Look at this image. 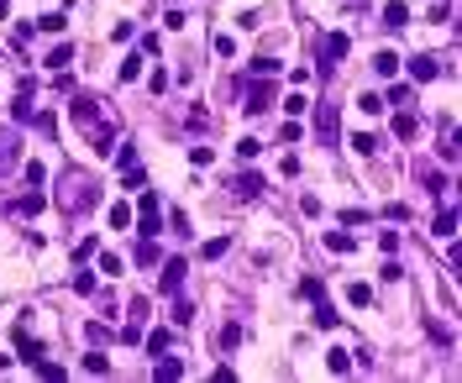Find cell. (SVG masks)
<instances>
[{
  "instance_id": "obj_30",
  "label": "cell",
  "mask_w": 462,
  "mask_h": 383,
  "mask_svg": "<svg viewBox=\"0 0 462 383\" xmlns=\"http://www.w3.org/2000/svg\"><path fill=\"white\" fill-rule=\"evenodd\" d=\"M63 63H74V48H69V42H58V48L48 53V69H63Z\"/></svg>"
},
{
  "instance_id": "obj_33",
  "label": "cell",
  "mask_w": 462,
  "mask_h": 383,
  "mask_svg": "<svg viewBox=\"0 0 462 383\" xmlns=\"http://www.w3.org/2000/svg\"><path fill=\"white\" fill-rule=\"evenodd\" d=\"M347 305H373V289H368V284H352V289H347Z\"/></svg>"
},
{
  "instance_id": "obj_13",
  "label": "cell",
  "mask_w": 462,
  "mask_h": 383,
  "mask_svg": "<svg viewBox=\"0 0 462 383\" xmlns=\"http://www.w3.org/2000/svg\"><path fill=\"white\" fill-rule=\"evenodd\" d=\"M231 189H237V200H258V194H263V173H242Z\"/></svg>"
},
{
  "instance_id": "obj_40",
  "label": "cell",
  "mask_w": 462,
  "mask_h": 383,
  "mask_svg": "<svg viewBox=\"0 0 462 383\" xmlns=\"http://www.w3.org/2000/svg\"><path fill=\"white\" fill-rule=\"evenodd\" d=\"M26 184H48V163H26Z\"/></svg>"
},
{
  "instance_id": "obj_21",
  "label": "cell",
  "mask_w": 462,
  "mask_h": 383,
  "mask_svg": "<svg viewBox=\"0 0 462 383\" xmlns=\"http://www.w3.org/2000/svg\"><path fill=\"white\" fill-rule=\"evenodd\" d=\"M131 226V205L121 200V205H110V231H126Z\"/></svg>"
},
{
  "instance_id": "obj_4",
  "label": "cell",
  "mask_w": 462,
  "mask_h": 383,
  "mask_svg": "<svg viewBox=\"0 0 462 383\" xmlns=\"http://www.w3.org/2000/svg\"><path fill=\"white\" fill-rule=\"evenodd\" d=\"M74 121H79L84 132H90V126H100V100H95V95H74Z\"/></svg>"
},
{
  "instance_id": "obj_8",
  "label": "cell",
  "mask_w": 462,
  "mask_h": 383,
  "mask_svg": "<svg viewBox=\"0 0 462 383\" xmlns=\"http://www.w3.org/2000/svg\"><path fill=\"white\" fill-rule=\"evenodd\" d=\"M436 74H441V63L431 58V53H420V58H410V79H415V84H431V79H436Z\"/></svg>"
},
{
  "instance_id": "obj_39",
  "label": "cell",
  "mask_w": 462,
  "mask_h": 383,
  "mask_svg": "<svg viewBox=\"0 0 462 383\" xmlns=\"http://www.w3.org/2000/svg\"><path fill=\"white\" fill-rule=\"evenodd\" d=\"M284 110H289V116H305V110H310V100H305V95H299V90H295V95L284 100Z\"/></svg>"
},
{
  "instance_id": "obj_43",
  "label": "cell",
  "mask_w": 462,
  "mask_h": 383,
  "mask_svg": "<svg viewBox=\"0 0 462 383\" xmlns=\"http://www.w3.org/2000/svg\"><path fill=\"white\" fill-rule=\"evenodd\" d=\"M389 105H410V84H394V90H389Z\"/></svg>"
},
{
  "instance_id": "obj_15",
  "label": "cell",
  "mask_w": 462,
  "mask_h": 383,
  "mask_svg": "<svg viewBox=\"0 0 462 383\" xmlns=\"http://www.w3.org/2000/svg\"><path fill=\"white\" fill-rule=\"evenodd\" d=\"M431 237H447V241L457 237V210H441V216L431 221Z\"/></svg>"
},
{
  "instance_id": "obj_28",
  "label": "cell",
  "mask_w": 462,
  "mask_h": 383,
  "mask_svg": "<svg viewBox=\"0 0 462 383\" xmlns=\"http://www.w3.org/2000/svg\"><path fill=\"white\" fill-rule=\"evenodd\" d=\"M11 116H16V121H32V95H22V90H16V100H11Z\"/></svg>"
},
{
  "instance_id": "obj_29",
  "label": "cell",
  "mask_w": 462,
  "mask_h": 383,
  "mask_svg": "<svg viewBox=\"0 0 462 383\" xmlns=\"http://www.w3.org/2000/svg\"><path fill=\"white\" fill-rule=\"evenodd\" d=\"M326 247H331V252H352V247H357V241H352V237H347V231H326Z\"/></svg>"
},
{
  "instance_id": "obj_37",
  "label": "cell",
  "mask_w": 462,
  "mask_h": 383,
  "mask_svg": "<svg viewBox=\"0 0 462 383\" xmlns=\"http://www.w3.org/2000/svg\"><path fill=\"white\" fill-rule=\"evenodd\" d=\"M357 105H363V116H383V95H363Z\"/></svg>"
},
{
  "instance_id": "obj_34",
  "label": "cell",
  "mask_w": 462,
  "mask_h": 383,
  "mask_svg": "<svg viewBox=\"0 0 462 383\" xmlns=\"http://www.w3.org/2000/svg\"><path fill=\"white\" fill-rule=\"evenodd\" d=\"M168 341H174L168 331H153V336H147V352H153V357H163V352H168Z\"/></svg>"
},
{
  "instance_id": "obj_5",
  "label": "cell",
  "mask_w": 462,
  "mask_h": 383,
  "mask_svg": "<svg viewBox=\"0 0 462 383\" xmlns=\"http://www.w3.org/2000/svg\"><path fill=\"white\" fill-rule=\"evenodd\" d=\"M268 105H273V84H252L247 95H242V110H247V116H263Z\"/></svg>"
},
{
  "instance_id": "obj_25",
  "label": "cell",
  "mask_w": 462,
  "mask_h": 383,
  "mask_svg": "<svg viewBox=\"0 0 462 383\" xmlns=\"http://www.w3.org/2000/svg\"><path fill=\"white\" fill-rule=\"evenodd\" d=\"M121 179H126V189H142L147 173H142V163H126V168H121Z\"/></svg>"
},
{
  "instance_id": "obj_18",
  "label": "cell",
  "mask_w": 462,
  "mask_h": 383,
  "mask_svg": "<svg viewBox=\"0 0 462 383\" xmlns=\"http://www.w3.org/2000/svg\"><path fill=\"white\" fill-rule=\"evenodd\" d=\"M420 184H426V194H447V173L441 168H420Z\"/></svg>"
},
{
  "instance_id": "obj_24",
  "label": "cell",
  "mask_w": 462,
  "mask_h": 383,
  "mask_svg": "<svg viewBox=\"0 0 462 383\" xmlns=\"http://www.w3.org/2000/svg\"><path fill=\"white\" fill-rule=\"evenodd\" d=\"M32 121H37V132H42V137L58 132V116H53V110H32Z\"/></svg>"
},
{
  "instance_id": "obj_41",
  "label": "cell",
  "mask_w": 462,
  "mask_h": 383,
  "mask_svg": "<svg viewBox=\"0 0 462 383\" xmlns=\"http://www.w3.org/2000/svg\"><path fill=\"white\" fill-rule=\"evenodd\" d=\"M95 257H100V273H121V257H116V252H95Z\"/></svg>"
},
{
  "instance_id": "obj_47",
  "label": "cell",
  "mask_w": 462,
  "mask_h": 383,
  "mask_svg": "<svg viewBox=\"0 0 462 383\" xmlns=\"http://www.w3.org/2000/svg\"><path fill=\"white\" fill-rule=\"evenodd\" d=\"M6 368H11V357H6V352H0V373H6Z\"/></svg>"
},
{
  "instance_id": "obj_27",
  "label": "cell",
  "mask_w": 462,
  "mask_h": 383,
  "mask_svg": "<svg viewBox=\"0 0 462 383\" xmlns=\"http://www.w3.org/2000/svg\"><path fill=\"white\" fill-rule=\"evenodd\" d=\"M237 341H242V325H237V321L221 325V352H237Z\"/></svg>"
},
{
  "instance_id": "obj_38",
  "label": "cell",
  "mask_w": 462,
  "mask_h": 383,
  "mask_svg": "<svg viewBox=\"0 0 462 383\" xmlns=\"http://www.w3.org/2000/svg\"><path fill=\"white\" fill-rule=\"evenodd\" d=\"M190 321H195V305L179 300V305H174V325H190Z\"/></svg>"
},
{
  "instance_id": "obj_44",
  "label": "cell",
  "mask_w": 462,
  "mask_h": 383,
  "mask_svg": "<svg viewBox=\"0 0 462 383\" xmlns=\"http://www.w3.org/2000/svg\"><path fill=\"white\" fill-rule=\"evenodd\" d=\"M399 278H404V268H399V263L389 257V263H383V284H399Z\"/></svg>"
},
{
  "instance_id": "obj_17",
  "label": "cell",
  "mask_w": 462,
  "mask_h": 383,
  "mask_svg": "<svg viewBox=\"0 0 462 383\" xmlns=\"http://www.w3.org/2000/svg\"><path fill=\"white\" fill-rule=\"evenodd\" d=\"M22 163V142L16 137H0V168H16Z\"/></svg>"
},
{
  "instance_id": "obj_7",
  "label": "cell",
  "mask_w": 462,
  "mask_h": 383,
  "mask_svg": "<svg viewBox=\"0 0 462 383\" xmlns=\"http://www.w3.org/2000/svg\"><path fill=\"white\" fill-rule=\"evenodd\" d=\"M394 137H399V142H410V137H420V116H415V110H394Z\"/></svg>"
},
{
  "instance_id": "obj_26",
  "label": "cell",
  "mask_w": 462,
  "mask_h": 383,
  "mask_svg": "<svg viewBox=\"0 0 462 383\" xmlns=\"http://www.w3.org/2000/svg\"><path fill=\"white\" fill-rule=\"evenodd\" d=\"M116 74H121V84H131V79H142V58H137V53H131V58L121 63Z\"/></svg>"
},
{
  "instance_id": "obj_22",
  "label": "cell",
  "mask_w": 462,
  "mask_h": 383,
  "mask_svg": "<svg viewBox=\"0 0 462 383\" xmlns=\"http://www.w3.org/2000/svg\"><path fill=\"white\" fill-rule=\"evenodd\" d=\"M79 368H84V373H95V378H106V373H110V362L100 357V352H84V362H79Z\"/></svg>"
},
{
  "instance_id": "obj_31",
  "label": "cell",
  "mask_w": 462,
  "mask_h": 383,
  "mask_svg": "<svg viewBox=\"0 0 462 383\" xmlns=\"http://www.w3.org/2000/svg\"><path fill=\"white\" fill-rule=\"evenodd\" d=\"M95 252H100V237H84L79 247H74V257H79V263H90V257H95Z\"/></svg>"
},
{
  "instance_id": "obj_32",
  "label": "cell",
  "mask_w": 462,
  "mask_h": 383,
  "mask_svg": "<svg viewBox=\"0 0 462 383\" xmlns=\"http://www.w3.org/2000/svg\"><path fill=\"white\" fill-rule=\"evenodd\" d=\"M352 153H363V158H373V153H379V137H352Z\"/></svg>"
},
{
  "instance_id": "obj_23",
  "label": "cell",
  "mask_w": 462,
  "mask_h": 383,
  "mask_svg": "<svg viewBox=\"0 0 462 383\" xmlns=\"http://www.w3.org/2000/svg\"><path fill=\"white\" fill-rule=\"evenodd\" d=\"M299 300H310V305H315V300H326V289H320V278H299Z\"/></svg>"
},
{
  "instance_id": "obj_11",
  "label": "cell",
  "mask_w": 462,
  "mask_h": 383,
  "mask_svg": "<svg viewBox=\"0 0 462 383\" xmlns=\"http://www.w3.org/2000/svg\"><path fill=\"white\" fill-rule=\"evenodd\" d=\"M383 26H394V32L410 26V6H404V0H389V6H383Z\"/></svg>"
},
{
  "instance_id": "obj_35",
  "label": "cell",
  "mask_w": 462,
  "mask_h": 383,
  "mask_svg": "<svg viewBox=\"0 0 462 383\" xmlns=\"http://www.w3.org/2000/svg\"><path fill=\"white\" fill-rule=\"evenodd\" d=\"M226 252H231V237H215V241H205V257H211V263H215V257H226Z\"/></svg>"
},
{
  "instance_id": "obj_20",
  "label": "cell",
  "mask_w": 462,
  "mask_h": 383,
  "mask_svg": "<svg viewBox=\"0 0 462 383\" xmlns=\"http://www.w3.org/2000/svg\"><path fill=\"white\" fill-rule=\"evenodd\" d=\"M37 26H42L48 37H63V32H69V16H63V11H53V16H42Z\"/></svg>"
},
{
  "instance_id": "obj_14",
  "label": "cell",
  "mask_w": 462,
  "mask_h": 383,
  "mask_svg": "<svg viewBox=\"0 0 462 383\" xmlns=\"http://www.w3.org/2000/svg\"><path fill=\"white\" fill-rule=\"evenodd\" d=\"M153 378H158V383H179V378H184V362H179V357H163V362L153 368Z\"/></svg>"
},
{
  "instance_id": "obj_2",
  "label": "cell",
  "mask_w": 462,
  "mask_h": 383,
  "mask_svg": "<svg viewBox=\"0 0 462 383\" xmlns=\"http://www.w3.org/2000/svg\"><path fill=\"white\" fill-rule=\"evenodd\" d=\"M347 32H331L326 42H320V79H331V69H336V58H347Z\"/></svg>"
},
{
  "instance_id": "obj_9",
  "label": "cell",
  "mask_w": 462,
  "mask_h": 383,
  "mask_svg": "<svg viewBox=\"0 0 462 383\" xmlns=\"http://www.w3.org/2000/svg\"><path fill=\"white\" fill-rule=\"evenodd\" d=\"M16 352H22L26 362H42V341H37V336L26 331V325H16Z\"/></svg>"
},
{
  "instance_id": "obj_45",
  "label": "cell",
  "mask_w": 462,
  "mask_h": 383,
  "mask_svg": "<svg viewBox=\"0 0 462 383\" xmlns=\"http://www.w3.org/2000/svg\"><path fill=\"white\" fill-rule=\"evenodd\" d=\"M237 158H258V137H242V142H237Z\"/></svg>"
},
{
  "instance_id": "obj_12",
  "label": "cell",
  "mask_w": 462,
  "mask_h": 383,
  "mask_svg": "<svg viewBox=\"0 0 462 383\" xmlns=\"http://www.w3.org/2000/svg\"><path fill=\"white\" fill-rule=\"evenodd\" d=\"M326 373H336V378H347V373H352V352L331 347V352H326Z\"/></svg>"
},
{
  "instance_id": "obj_16",
  "label": "cell",
  "mask_w": 462,
  "mask_h": 383,
  "mask_svg": "<svg viewBox=\"0 0 462 383\" xmlns=\"http://www.w3.org/2000/svg\"><path fill=\"white\" fill-rule=\"evenodd\" d=\"M373 69L383 74V79H394V74H399V53H389V48H379L373 53Z\"/></svg>"
},
{
  "instance_id": "obj_10",
  "label": "cell",
  "mask_w": 462,
  "mask_h": 383,
  "mask_svg": "<svg viewBox=\"0 0 462 383\" xmlns=\"http://www.w3.org/2000/svg\"><path fill=\"white\" fill-rule=\"evenodd\" d=\"M131 257H137V263H142V268L163 263V252H158V237H142V241H137V252H131Z\"/></svg>"
},
{
  "instance_id": "obj_42",
  "label": "cell",
  "mask_w": 462,
  "mask_h": 383,
  "mask_svg": "<svg viewBox=\"0 0 462 383\" xmlns=\"http://www.w3.org/2000/svg\"><path fill=\"white\" fill-rule=\"evenodd\" d=\"M211 158H215L211 147H190V163H195V168H211Z\"/></svg>"
},
{
  "instance_id": "obj_1",
  "label": "cell",
  "mask_w": 462,
  "mask_h": 383,
  "mask_svg": "<svg viewBox=\"0 0 462 383\" xmlns=\"http://www.w3.org/2000/svg\"><path fill=\"white\" fill-rule=\"evenodd\" d=\"M315 137L326 147H342V110L336 105H315Z\"/></svg>"
},
{
  "instance_id": "obj_36",
  "label": "cell",
  "mask_w": 462,
  "mask_h": 383,
  "mask_svg": "<svg viewBox=\"0 0 462 383\" xmlns=\"http://www.w3.org/2000/svg\"><path fill=\"white\" fill-rule=\"evenodd\" d=\"M279 69H284V63H279V58H258V63H252V74H263V79H273V74H279Z\"/></svg>"
},
{
  "instance_id": "obj_46",
  "label": "cell",
  "mask_w": 462,
  "mask_h": 383,
  "mask_svg": "<svg viewBox=\"0 0 462 383\" xmlns=\"http://www.w3.org/2000/svg\"><path fill=\"white\" fill-rule=\"evenodd\" d=\"M0 22H11V0H0Z\"/></svg>"
},
{
  "instance_id": "obj_6",
  "label": "cell",
  "mask_w": 462,
  "mask_h": 383,
  "mask_svg": "<svg viewBox=\"0 0 462 383\" xmlns=\"http://www.w3.org/2000/svg\"><path fill=\"white\" fill-rule=\"evenodd\" d=\"M184 273H190V268L179 263V257H168L163 273H158V289H163V294H179V289H184Z\"/></svg>"
},
{
  "instance_id": "obj_19",
  "label": "cell",
  "mask_w": 462,
  "mask_h": 383,
  "mask_svg": "<svg viewBox=\"0 0 462 383\" xmlns=\"http://www.w3.org/2000/svg\"><path fill=\"white\" fill-rule=\"evenodd\" d=\"M342 321V315H336V305H326V300H315V325L320 331H331V325Z\"/></svg>"
},
{
  "instance_id": "obj_3",
  "label": "cell",
  "mask_w": 462,
  "mask_h": 383,
  "mask_svg": "<svg viewBox=\"0 0 462 383\" xmlns=\"http://www.w3.org/2000/svg\"><path fill=\"white\" fill-rule=\"evenodd\" d=\"M37 210H48V189H37V184H32V194L6 205V216H37Z\"/></svg>"
}]
</instances>
